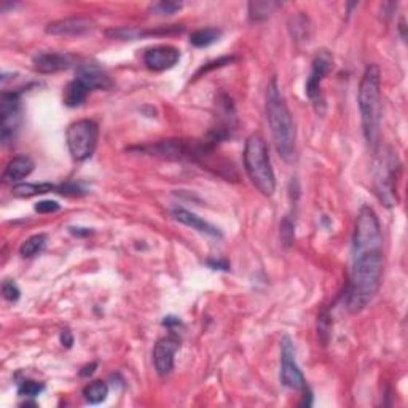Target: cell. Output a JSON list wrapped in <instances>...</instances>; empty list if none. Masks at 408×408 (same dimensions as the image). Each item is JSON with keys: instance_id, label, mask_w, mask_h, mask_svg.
Wrapping results in <instances>:
<instances>
[{"instance_id": "obj_1", "label": "cell", "mask_w": 408, "mask_h": 408, "mask_svg": "<svg viewBox=\"0 0 408 408\" xmlns=\"http://www.w3.org/2000/svg\"><path fill=\"white\" fill-rule=\"evenodd\" d=\"M384 256L381 251H369L354 256V267L351 281L348 285L346 306L349 312L356 314L372 303L378 294L381 279H383Z\"/></svg>"}, {"instance_id": "obj_2", "label": "cell", "mask_w": 408, "mask_h": 408, "mask_svg": "<svg viewBox=\"0 0 408 408\" xmlns=\"http://www.w3.org/2000/svg\"><path fill=\"white\" fill-rule=\"evenodd\" d=\"M265 100H267L265 110H267V120L274 147L283 160L292 161L295 157V126L287 104L281 94L276 77L269 80Z\"/></svg>"}, {"instance_id": "obj_3", "label": "cell", "mask_w": 408, "mask_h": 408, "mask_svg": "<svg viewBox=\"0 0 408 408\" xmlns=\"http://www.w3.org/2000/svg\"><path fill=\"white\" fill-rule=\"evenodd\" d=\"M359 109L365 141L375 148L378 144L381 121V72L376 64L365 67L359 85Z\"/></svg>"}, {"instance_id": "obj_4", "label": "cell", "mask_w": 408, "mask_h": 408, "mask_svg": "<svg viewBox=\"0 0 408 408\" xmlns=\"http://www.w3.org/2000/svg\"><path fill=\"white\" fill-rule=\"evenodd\" d=\"M245 169L249 179L258 192L265 196H272L276 190V177L269 161L268 145L263 136L251 134L245 145Z\"/></svg>"}, {"instance_id": "obj_5", "label": "cell", "mask_w": 408, "mask_h": 408, "mask_svg": "<svg viewBox=\"0 0 408 408\" xmlns=\"http://www.w3.org/2000/svg\"><path fill=\"white\" fill-rule=\"evenodd\" d=\"M217 141L214 137L206 141H195V139H164L157 142V144L142 145L139 147L141 152L148 153V155L160 157L164 160L174 161H201L203 158L211 155L214 150Z\"/></svg>"}, {"instance_id": "obj_6", "label": "cell", "mask_w": 408, "mask_h": 408, "mask_svg": "<svg viewBox=\"0 0 408 408\" xmlns=\"http://www.w3.org/2000/svg\"><path fill=\"white\" fill-rule=\"evenodd\" d=\"M400 174V161L397 153L384 148L375 168V193L386 208L397 206V180Z\"/></svg>"}, {"instance_id": "obj_7", "label": "cell", "mask_w": 408, "mask_h": 408, "mask_svg": "<svg viewBox=\"0 0 408 408\" xmlns=\"http://www.w3.org/2000/svg\"><path fill=\"white\" fill-rule=\"evenodd\" d=\"M381 249H383V235H381L378 215L370 206H364L357 215L356 229H354V256L369 251H381Z\"/></svg>"}, {"instance_id": "obj_8", "label": "cell", "mask_w": 408, "mask_h": 408, "mask_svg": "<svg viewBox=\"0 0 408 408\" xmlns=\"http://www.w3.org/2000/svg\"><path fill=\"white\" fill-rule=\"evenodd\" d=\"M99 137V126L93 120H78L66 131L69 152L76 161H85L96 150Z\"/></svg>"}, {"instance_id": "obj_9", "label": "cell", "mask_w": 408, "mask_h": 408, "mask_svg": "<svg viewBox=\"0 0 408 408\" xmlns=\"http://www.w3.org/2000/svg\"><path fill=\"white\" fill-rule=\"evenodd\" d=\"M332 66H333V57H332L330 53H328L327 50H322V51L317 53V55L314 56V60H312L311 73H310L308 80H306V85H305L306 96L310 98V100L312 103V105H314L317 114H324L326 103H324V98H322L321 85H322V80H324L327 73L332 71Z\"/></svg>"}, {"instance_id": "obj_10", "label": "cell", "mask_w": 408, "mask_h": 408, "mask_svg": "<svg viewBox=\"0 0 408 408\" xmlns=\"http://www.w3.org/2000/svg\"><path fill=\"white\" fill-rule=\"evenodd\" d=\"M281 383L295 391H308L306 380L295 360L294 343L289 337L281 342Z\"/></svg>"}, {"instance_id": "obj_11", "label": "cell", "mask_w": 408, "mask_h": 408, "mask_svg": "<svg viewBox=\"0 0 408 408\" xmlns=\"http://www.w3.org/2000/svg\"><path fill=\"white\" fill-rule=\"evenodd\" d=\"M21 123V100L18 91H3L0 98V137L8 144Z\"/></svg>"}, {"instance_id": "obj_12", "label": "cell", "mask_w": 408, "mask_h": 408, "mask_svg": "<svg viewBox=\"0 0 408 408\" xmlns=\"http://www.w3.org/2000/svg\"><path fill=\"white\" fill-rule=\"evenodd\" d=\"M180 60V51L172 45H157L144 53V64L153 72L172 69Z\"/></svg>"}, {"instance_id": "obj_13", "label": "cell", "mask_w": 408, "mask_h": 408, "mask_svg": "<svg viewBox=\"0 0 408 408\" xmlns=\"http://www.w3.org/2000/svg\"><path fill=\"white\" fill-rule=\"evenodd\" d=\"M180 349V342L176 337H164L158 340L153 348V364L160 376H166L172 372L174 357Z\"/></svg>"}, {"instance_id": "obj_14", "label": "cell", "mask_w": 408, "mask_h": 408, "mask_svg": "<svg viewBox=\"0 0 408 408\" xmlns=\"http://www.w3.org/2000/svg\"><path fill=\"white\" fill-rule=\"evenodd\" d=\"M77 80L82 82L89 91H105L112 88V80L103 67L94 62H85L77 67Z\"/></svg>"}, {"instance_id": "obj_15", "label": "cell", "mask_w": 408, "mask_h": 408, "mask_svg": "<svg viewBox=\"0 0 408 408\" xmlns=\"http://www.w3.org/2000/svg\"><path fill=\"white\" fill-rule=\"evenodd\" d=\"M94 29V21L85 17L77 18H66L53 21L46 26V34L56 37H78L88 34L89 30Z\"/></svg>"}, {"instance_id": "obj_16", "label": "cell", "mask_w": 408, "mask_h": 408, "mask_svg": "<svg viewBox=\"0 0 408 408\" xmlns=\"http://www.w3.org/2000/svg\"><path fill=\"white\" fill-rule=\"evenodd\" d=\"M76 64V57L62 53H40L34 57V69L40 73H56Z\"/></svg>"}, {"instance_id": "obj_17", "label": "cell", "mask_w": 408, "mask_h": 408, "mask_svg": "<svg viewBox=\"0 0 408 408\" xmlns=\"http://www.w3.org/2000/svg\"><path fill=\"white\" fill-rule=\"evenodd\" d=\"M172 217L176 219L180 224L187 225V227H192L193 230L199 231V233H204V235H209V236H214V238H220L222 233L220 230L214 227L213 224H209V222H206L204 219H201L196 214H193L192 211H187L184 208H174L172 209Z\"/></svg>"}, {"instance_id": "obj_18", "label": "cell", "mask_w": 408, "mask_h": 408, "mask_svg": "<svg viewBox=\"0 0 408 408\" xmlns=\"http://www.w3.org/2000/svg\"><path fill=\"white\" fill-rule=\"evenodd\" d=\"M33 171H34V161L30 160L29 157L26 155L13 157L3 169V180L8 184H18L23 179L30 176V172Z\"/></svg>"}, {"instance_id": "obj_19", "label": "cell", "mask_w": 408, "mask_h": 408, "mask_svg": "<svg viewBox=\"0 0 408 408\" xmlns=\"http://www.w3.org/2000/svg\"><path fill=\"white\" fill-rule=\"evenodd\" d=\"M89 93L91 91H89L82 82H78L77 78H73V80L69 82L67 87L64 88L62 100H64V105H67V107L76 109V107H80L85 100H87Z\"/></svg>"}, {"instance_id": "obj_20", "label": "cell", "mask_w": 408, "mask_h": 408, "mask_svg": "<svg viewBox=\"0 0 408 408\" xmlns=\"http://www.w3.org/2000/svg\"><path fill=\"white\" fill-rule=\"evenodd\" d=\"M50 192L60 193V187L57 185H53L48 182L44 184H18L13 187V196L17 198H33L37 195H45Z\"/></svg>"}, {"instance_id": "obj_21", "label": "cell", "mask_w": 408, "mask_h": 408, "mask_svg": "<svg viewBox=\"0 0 408 408\" xmlns=\"http://www.w3.org/2000/svg\"><path fill=\"white\" fill-rule=\"evenodd\" d=\"M279 2H273V0H257V2L249 3V19L254 23L267 19L274 10L279 8Z\"/></svg>"}, {"instance_id": "obj_22", "label": "cell", "mask_w": 408, "mask_h": 408, "mask_svg": "<svg viewBox=\"0 0 408 408\" xmlns=\"http://www.w3.org/2000/svg\"><path fill=\"white\" fill-rule=\"evenodd\" d=\"M155 30H144L139 28H131V26H123V28H114L105 30V35L114 40H137L145 35H153Z\"/></svg>"}, {"instance_id": "obj_23", "label": "cell", "mask_w": 408, "mask_h": 408, "mask_svg": "<svg viewBox=\"0 0 408 408\" xmlns=\"http://www.w3.org/2000/svg\"><path fill=\"white\" fill-rule=\"evenodd\" d=\"M222 37V30L217 28H204V29H198L190 35V44L196 48H206V46L215 44Z\"/></svg>"}, {"instance_id": "obj_24", "label": "cell", "mask_w": 408, "mask_h": 408, "mask_svg": "<svg viewBox=\"0 0 408 408\" xmlns=\"http://www.w3.org/2000/svg\"><path fill=\"white\" fill-rule=\"evenodd\" d=\"M107 396H109V386L107 383H104V381L100 380L87 384L83 389L85 400L91 405H98L100 404V402H104L105 399H107Z\"/></svg>"}, {"instance_id": "obj_25", "label": "cell", "mask_w": 408, "mask_h": 408, "mask_svg": "<svg viewBox=\"0 0 408 408\" xmlns=\"http://www.w3.org/2000/svg\"><path fill=\"white\" fill-rule=\"evenodd\" d=\"M46 246V235L40 233V235H34L26 240L19 247V254L23 257H35L37 254H40Z\"/></svg>"}, {"instance_id": "obj_26", "label": "cell", "mask_w": 408, "mask_h": 408, "mask_svg": "<svg viewBox=\"0 0 408 408\" xmlns=\"http://www.w3.org/2000/svg\"><path fill=\"white\" fill-rule=\"evenodd\" d=\"M290 33L295 40H308L310 37V21L305 15H296L295 18L290 19Z\"/></svg>"}, {"instance_id": "obj_27", "label": "cell", "mask_w": 408, "mask_h": 408, "mask_svg": "<svg viewBox=\"0 0 408 408\" xmlns=\"http://www.w3.org/2000/svg\"><path fill=\"white\" fill-rule=\"evenodd\" d=\"M45 389V386L42 383H37L34 380H24L23 383H19L18 386V394L23 397H37L42 394Z\"/></svg>"}, {"instance_id": "obj_28", "label": "cell", "mask_w": 408, "mask_h": 408, "mask_svg": "<svg viewBox=\"0 0 408 408\" xmlns=\"http://www.w3.org/2000/svg\"><path fill=\"white\" fill-rule=\"evenodd\" d=\"M2 295L5 300L8 301H17L19 299V287L17 285V283L15 281H5V283L2 284Z\"/></svg>"}, {"instance_id": "obj_29", "label": "cell", "mask_w": 408, "mask_h": 408, "mask_svg": "<svg viewBox=\"0 0 408 408\" xmlns=\"http://www.w3.org/2000/svg\"><path fill=\"white\" fill-rule=\"evenodd\" d=\"M180 8H182V3H179V2H160V3L153 5V10L160 15H172Z\"/></svg>"}, {"instance_id": "obj_30", "label": "cell", "mask_w": 408, "mask_h": 408, "mask_svg": "<svg viewBox=\"0 0 408 408\" xmlns=\"http://www.w3.org/2000/svg\"><path fill=\"white\" fill-rule=\"evenodd\" d=\"M233 60H235V57H233V56H225V57H219V60H215V61H211V62H208V64L199 69L198 73H196V77H199L201 73H206V72L213 71V69H215V67H222V66H225V64H230V62Z\"/></svg>"}, {"instance_id": "obj_31", "label": "cell", "mask_w": 408, "mask_h": 408, "mask_svg": "<svg viewBox=\"0 0 408 408\" xmlns=\"http://www.w3.org/2000/svg\"><path fill=\"white\" fill-rule=\"evenodd\" d=\"M61 206L56 203V201H39V203L35 204V211L39 214H51V213H56V211H60Z\"/></svg>"}, {"instance_id": "obj_32", "label": "cell", "mask_w": 408, "mask_h": 408, "mask_svg": "<svg viewBox=\"0 0 408 408\" xmlns=\"http://www.w3.org/2000/svg\"><path fill=\"white\" fill-rule=\"evenodd\" d=\"M61 343H62V346H66V348H71L72 344H73V337H72V333L69 332V330H64L61 333Z\"/></svg>"}, {"instance_id": "obj_33", "label": "cell", "mask_w": 408, "mask_h": 408, "mask_svg": "<svg viewBox=\"0 0 408 408\" xmlns=\"http://www.w3.org/2000/svg\"><path fill=\"white\" fill-rule=\"evenodd\" d=\"M98 364L96 362H91L89 365H85V367L82 369L80 372V376H83V378H87V376H91L94 373V370H96Z\"/></svg>"}, {"instance_id": "obj_34", "label": "cell", "mask_w": 408, "mask_h": 408, "mask_svg": "<svg viewBox=\"0 0 408 408\" xmlns=\"http://www.w3.org/2000/svg\"><path fill=\"white\" fill-rule=\"evenodd\" d=\"M163 326H166V327H172V326H180V321L177 319V317H164V321H163Z\"/></svg>"}, {"instance_id": "obj_35", "label": "cell", "mask_w": 408, "mask_h": 408, "mask_svg": "<svg viewBox=\"0 0 408 408\" xmlns=\"http://www.w3.org/2000/svg\"><path fill=\"white\" fill-rule=\"evenodd\" d=\"M209 265L213 267L214 269H217V267H219V269H225V272H229V263L227 262H214V260H209Z\"/></svg>"}, {"instance_id": "obj_36", "label": "cell", "mask_w": 408, "mask_h": 408, "mask_svg": "<svg viewBox=\"0 0 408 408\" xmlns=\"http://www.w3.org/2000/svg\"><path fill=\"white\" fill-rule=\"evenodd\" d=\"M80 230H83V229H80ZM71 231L73 233V235H83L82 231H76V230H71ZM89 233H91V231H85V235H89Z\"/></svg>"}]
</instances>
